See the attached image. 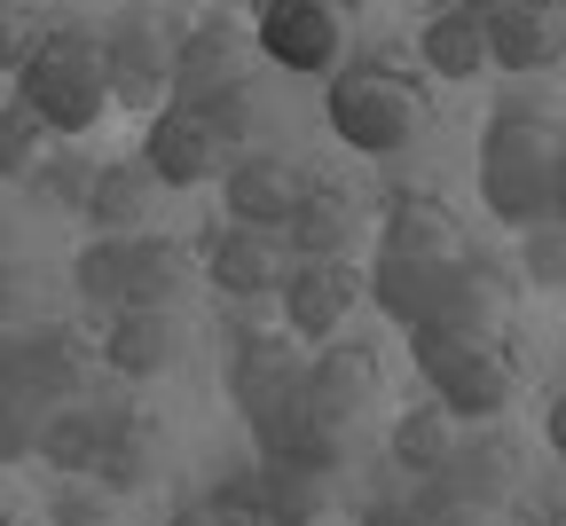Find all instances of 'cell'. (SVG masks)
Listing matches in <instances>:
<instances>
[{
  "label": "cell",
  "mask_w": 566,
  "mask_h": 526,
  "mask_svg": "<svg viewBox=\"0 0 566 526\" xmlns=\"http://www.w3.org/2000/svg\"><path fill=\"white\" fill-rule=\"evenodd\" d=\"M323 118L346 149H363V158H401L409 141L433 134V80H424V63H409L401 48L346 55L323 80Z\"/></svg>",
  "instance_id": "obj_1"
},
{
  "label": "cell",
  "mask_w": 566,
  "mask_h": 526,
  "mask_svg": "<svg viewBox=\"0 0 566 526\" xmlns=\"http://www.w3.org/2000/svg\"><path fill=\"white\" fill-rule=\"evenodd\" d=\"M558 126L535 111V103H495L488 126H480V204L504 220V229H535L551 220V173H558Z\"/></svg>",
  "instance_id": "obj_2"
},
{
  "label": "cell",
  "mask_w": 566,
  "mask_h": 526,
  "mask_svg": "<svg viewBox=\"0 0 566 526\" xmlns=\"http://www.w3.org/2000/svg\"><path fill=\"white\" fill-rule=\"evenodd\" d=\"M17 103H32L48 118V134H95L118 103H111V71H103V40L80 24H48L32 40V55L17 63Z\"/></svg>",
  "instance_id": "obj_3"
},
{
  "label": "cell",
  "mask_w": 566,
  "mask_h": 526,
  "mask_svg": "<svg viewBox=\"0 0 566 526\" xmlns=\"http://www.w3.org/2000/svg\"><path fill=\"white\" fill-rule=\"evenodd\" d=\"M409 361L417 378L433 386V401L457 417V424H495L512 401H520V361L504 338H457L441 323H409Z\"/></svg>",
  "instance_id": "obj_4"
},
{
  "label": "cell",
  "mask_w": 566,
  "mask_h": 526,
  "mask_svg": "<svg viewBox=\"0 0 566 526\" xmlns=\"http://www.w3.org/2000/svg\"><path fill=\"white\" fill-rule=\"evenodd\" d=\"M346 40H354V24H346L338 0H260L252 9V48L268 63H283L292 80H331L354 55Z\"/></svg>",
  "instance_id": "obj_5"
},
{
  "label": "cell",
  "mask_w": 566,
  "mask_h": 526,
  "mask_svg": "<svg viewBox=\"0 0 566 526\" xmlns=\"http://www.w3.org/2000/svg\"><path fill=\"white\" fill-rule=\"evenodd\" d=\"M512 315H520V267L495 260V252H457L441 267V291H433L424 323H441L457 338H504Z\"/></svg>",
  "instance_id": "obj_6"
},
{
  "label": "cell",
  "mask_w": 566,
  "mask_h": 526,
  "mask_svg": "<svg viewBox=\"0 0 566 526\" xmlns=\"http://www.w3.org/2000/svg\"><path fill=\"white\" fill-rule=\"evenodd\" d=\"M103 71H111V103L134 111V118H150L174 103V32L150 17V9H126L111 17L103 32Z\"/></svg>",
  "instance_id": "obj_7"
},
{
  "label": "cell",
  "mask_w": 566,
  "mask_h": 526,
  "mask_svg": "<svg viewBox=\"0 0 566 526\" xmlns=\"http://www.w3.org/2000/svg\"><path fill=\"white\" fill-rule=\"evenodd\" d=\"M283 267H292V244L283 229H252V220H205L197 236V275L221 291V298H268L283 291Z\"/></svg>",
  "instance_id": "obj_8"
},
{
  "label": "cell",
  "mask_w": 566,
  "mask_h": 526,
  "mask_svg": "<svg viewBox=\"0 0 566 526\" xmlns=\"http://www.w3.org/2000/svg\"><path fill=\"white\" fill-rule=\"evenodd\" d=\"M363 298H370L363 260H292L283 267V330L307 346H331V338H346V315Z\"/></svg>",
  "instance_id": "obj_9"
},
{
  "label": "cell",
  "mask_w": 566,
  "mask_h": 526,
  "mask_svg": "<svg viewBox=\"0 0 566 526\" xmlns=\"http://www.w3.org/2000/svg\"><path fill=\"white\" fill-rule=\"evenodd\" d=\"M378 393H386V354L378 346H363V338L315 346V361H307V409H315V424L354 432L378 409Z\"/></svg>",
  "instance_id": "obj_10"
},
{
  "label": "cell",
  "mask_w": 566,
  "mask_h": 526,
  "mask_svg": "<svg viewBox=\"0 0 566 526\" xmlns=\"http://www.w3.org/2000/svg\"><path fill=\"white\" fill-rule=\"evenodd\" d=\"M142 166H150L166 189H205V181L229 173V149L212 141V126L189 103H166V111H150V126H142Z\"/></svg>",
  "instance_id": "obj_11"
},
{
  "label": "cell",
  "mask_w": 566,
  "mask_h": 526,
  "mask_svg": "<svg viewBox=\"0 0 566 526\" xmlns=\"http://www.w3.org/2000/svg\"><path fill=\"white\" fill-rule=\"evenodd\" d=\"M244 55H252V24H244V17H229V9L197 17V24L174 40V103H197V95H212V87L244 80Z\"/></svg>",
  "instance_id": "obj_12"
},
{
  "label": "cell",
  "mask_w": 566,
  "mask_h": 526,
  "mask_svg": "<svg viewBox=\"0 0 566 526\" xmlns=\"http://www.w3.org/2000/svg\"><path fill=\"white\" fill-rule=\"evenodd\" d=\"M378 252L457 260V252H464V220H457V204L433 197V189H386V204H378Z\"/></svg>",
  "instance_id": "obj_13"
},
{
  "label": "cell",
  "mask_w": 566,
  "mask_h": 526,
  "mask_svg": "<svg viewBox=\"0 0 566 526\" xmlns=\"http://www.w3.org/2000/svg\"><path fill=\"white\" fill-rule=\"evenodd\" d=\"M307 197V173L292 158H268V149H244V158L221 173V212L229 220H252V229H283Z\"/></svg>",
  "instance_id": "obj_14"
},
{
  "label": "cell",
  "mask_w": 566,
  "mask_h": 526,
  "mask_svg": "<svg viewBox=\"0 0 566 526\" xmlns=\"http://www.w3.org/2000/svg\"><path fill=\"white\" fill-rule=\"evenodd\" d=\"M181 354V330H174V307H118L103 315V369L126 386H150L166 378Z\"/></svg>",
  "instance_id": "obj_15"
},
{
  "label": "cell",
  "mask_w": 566,
  "mask_h": 526,
  "mask_svg": "<svg viewBox=\"0 0 566 526\" xmlns=\"http://www.w3.org/2000/svg\"><path fill=\"white\" fill-rule=\"evenodd\" d=\"M158 173L142 166V158H111V166H95V181H87V204H80V220H87V236H142L158 220Z\"/></svg>",
  "instance_id": "obj_16"
},
{
  "label": "cell",
  "mask_w": 566,
  "mask_h": 526,
  "mask_svg": "<svg viewBox=\"0 0 566 526\" xmlns=\"http://www.w3.org/2000/svg\"><path fill=\"white\" fill-rule=\"evenodd\" d=\"M158 464H166V424L150 417V409H111V424H103V456H95V487L103 495H142L158 480Z\"/></svg>",
  "instance_id": "obj_17"
},
{
  "label": "cell",
  "mask_w": 566,
  "mask_h": 526,
  "mask_svg": "<svg viewBox=\"0 0 566 526\" xmlns=\"http://www.w3.org/2000/svg\"><path fill=\"white\" fill-rule=\"evenodd\" d=\"M363 229H370V212L354 204L346 189L307 181L300 212L283 220V244H292V260H354V252H363Z\"/></svg>",
  "instance_id": "obj_18"
},
{
  "label": "cell",
  "mask_w": 566,
  "mask_h": 526,
  "mask_svg": "<svg viewBox=\"0 0 566 526\" xmlns=\"http://www.w3.org/2000/svg\"><path fill=\"white\" fill-rule=\"evenodd\" d=\"M197 283V244L142 229L126 236V307H181Z\"/></svg>",
  "instance_id": "obj_19"
},
{
  "label": "cell",
  "mask_w": 566,
  "mask_h": 526,
  "mask_svg": "<svg viewBox=\"0 0 566 526\" xmlns=\"http://www.w3.org/2000/svg\"><path fill=\"white\" fill-rule=\"evenodd\" d=\"M417 63H424V80H441V87H464V80H480L488 71V17H472V9H433L417 24Z\"/></svg>",
  "instance_id": "obj_20"
},
{
  "label": "cell",
  "mask_w": 566,
  "mask_h": 526,
  "mask_svg": "<svg viewBox=\"0 0 566 526\" xmlns=\"http://www.w3.org/2000/svg\"><path fill=\"white\" fill-rule=\"evenodd\" d=\"M558 9L551 0H527V9H495L488 17V71H512V80H535L543 63H558Z\"/></svg>",
  "instance_id": "obj_21"
},
{
  "label": "cell",
  "mask_w": 566,
  "mask_h": 526,
  "mask_svg": "<svg viewBox=\"0 0 566 526\" xmlns=\"http://www.w3.org/2000/svg\"><path fill=\"white\" fill-rule=\"evenodd\" d=\"M480 511H495V503H512L520 487H527V448L512 440V432H480V440H457V456L441 464Z\"/></svg>",
  "instance_id": "obj_22"
},
{
  "label": "cell",
  "mask_w": 566,
  "mask_h": 526,
  "mask_svg": "<svg viewBox=\"0 0 566 526\" xmlns=\"http://www.w3.org/2000/svg\"><path fill=\"white\" fill-rule=\"evenodd\" d=\"M103 424H111V409H95L87 393H71V401H55L40 417V448H32V456L48 472H63V480H87L95 456H103Z\"/></svg>",
  "instance_id": "obj_23"
},
{
  "label": "cell",
  "mask_w": 566,
  "mask_h": 526,
  "mask_svg": "<svg viewBox=\"0 0 566 526\" xmlns=\"http://www.w3.org/2000/svg\"><path fill=\"white\" fill-rule=\"evenodd\" d=\"M441 267L449 260H409V252H370V267H363V283H370V307L386 315V323H424L433 315V291H441Z\"/></svg>",
  "instance_id": "obj_24"
},
{
  "label": "cell",
  "mask_w": 566,
  "mask_h": 526,
  "mask_svg": "<svg viewBox=\"0 0 566 526\" xmlns=\"http://www.w3.org/2000/svg\"><path fill=\"white\" fill-rule=\"evenodd\" d=\"M292 378H307L292 330H244V338H237V354H229V401H237V417H244L252 401H268L275 386H292Z\"/></svg>",
  "instance_id": "obj_25"
},
{
  "label": "cell",
  "mask_w": 566,
  "mask_h": 526,
  "mask_svg": "<svg viewBox=\"0 0 566 526\" xmlns=\"http://www.w3.org/2000/svg\"><path fill=\"white\" fill-rule=\"evenodd\" d=\"M386 456H394V472H409V480H433V472L457 456V417H449L441 401L401 409V417L386 424Z\"/></svg>",
  "instance_id": "obj_26"
},
{
  "label": "cell",
  "mask_w": 566,
  "mask_h": 526,
  "mask_svg": "<svg viewBox=\"0 0 566 526\" xmlns=\"http://www.w3.org/2000/svg\"><path fill=\"white\" fill-rule=\"evenodd\" d=\"M252 472H260V511H268V526H323V518H331V480H323V472H307V464H292V456H260Z\"/></svg>",
  "instance_id": "obj_27"
},
{
  "label": "cell",
  "mask_w": 566,
  "mask_h": 526,
  "mask_svg": "<svg viewBox=\"0 0 566 526\" xmlns=\"http://www.w3.org/2000/svg\"><path fill=\"white\" fill-rule=\"evenodd\" d=\"M0 393L9 401H24V409H55V401H71L63 393V378H55V354H48V330L32 323V330H17V338H0Z\"/></svg>",
  "instance_id": "obj_28"
},
{
  "label": "cell",
  "mask_w": 566,
  "mask_h": 526,
  "mask_svg": "<svg viewBox=\"0 0 566 526\" xmlns=\"http://www.w3.org/2000/svg\"><path fill=\"white\" fill-rule=\"evenodd\" d=\"M71 291L87 315H118L126 307V236H87L71 252Z\"/></svg>",
  "instance_id": "obj_29"
},
{
  "label": "cell",
  "mask_w": 566,
  "mask_h": 526,
  "mask_svg": "<svg viewBox=\"0 0 566 526\" xmlns=\"http://www.w3.org/2000/svg\"><path fill=\"white\" fill-rule=\"evenodd\" d=\"M189 111L212 126V141H221L229 166H237L244 141H252V126H260V87H252V71H244V80H229V87H212V95H197Z\"/></svg>",
  "instance_id": "obj_30"
},
{
  "label": "cell",
  "mask_w": 566,
  "mask_h": 526,
  "mask_svg": "<svg viewBox=\"0 0 566 526\" xmlns=\"http://www.w3.org/2000/svg\"><path fill=\"white\" fill-rule=\"evenodd\" d=\"M48 158V118L32 103H0V181H32V166Z\"/></svg>",
  "instance_id": "obj_31"
},
{
  "label": "cell",
  "mask_w": 566,
  "mask_h": 526,
  "mask_svg": "<svg viewBox=\"0 0 566 526\" xmlns=\"http://www.w3.org/2000/svg\"><path fill=\"white\" fill-rule=\"evenodd\" d=\"M409 518H417V526H480L488 511H480L449 472H433V480H409Z\"/></svg>",
  "instance_id": "obj_32"
},
{
  "label": "cell",
  "mask_w": 566,
  "mask_h": 526,
  "mask_svg": "<svg viewBox=\"0 0 566 526\" xmlns=\"http://www.w3.org/2000/svg\"><path fill=\"white\" fill-rule=\"evenodd\" d=\"M87 181H95V166L80 158V149H48V158L32 166V197L55 204V212H80L87 204Z\"/></svg>",
  "instance_id": "obj_33"
},
{
  "label": "cell",
  "mask_w": 566,
  "mask_h": 526,
  "mask_svg": "<svg viewBox=\"0 0 566 526\" xmlns=\"http://www.w3.org/2000/svg\"><path fill=\"white\" fill-rule=\"evenodd\" d=\"M520 283L566 291V220H535V229H520Z\"/></svg>",
  "instance_id": "obj_34"
},
{
  "label": "cell",
  "mask_w": 566,
  "mask_h": 526,
  "mask_svg": "<svg viewBox=\"0 0 566 526\" xmlns=\"http://www.w3.org/2000/svg\"><path fill=\"white\" fill-rule=\"evenodd\" d=\"M205 511H212V526H268V511H260V472H221L205 487Z\"/></svg>",
  "instance_id": "obj_35"
},
{
  "label": "cell",
  "mask_w": 566,
  "mask_h": 526,
  "mask_svg": "<svg viewBox=\"0 0 566 526\" xmlns=\"http://www.w3.org/2000/svg\"><path fill=\"white\" fill-rule=\"evenodd\" d=\"M32 315H40V275L17 267V260H0V338L32 330Z\"/></svg>",
  "instance_id": "obj_36"
},
{
  "label": "cell",
  "mask_w": 566,
  "mask_h": 526,
  "mask_svg": "<svg viewBox=\"0 0 566 526\" xmlns=\"http://www.w3.org/2000/svg\"><path fill=\"white\" fill-rule=\"evenodd\" d=\"M32 448H40V409H24V401L0 393V472L32 464Z\"/></svg>",
  "instance_id": "obj_37"
},
{
  "label": "cell",
  "mask_w": 566,
  "mask_h": 526,
  "mask_svg": "<svg viewBox=\"0 0 566 526\" xmlns=\"http://www.w3.org/2000/svg\"><path fill=\"white\" fill-rule=\"evenodd\" d=\"M48 24L32 17V0H0V71L17 80V63L32 55V40H40Z\"/></svg>",
  "instance_id": "obj_38"
},
{
  "label": "cell",
  "mask_w": 566,
  "mask_h": 526,
  "mask_svg": "<svg viewBox=\"0 0 566 526\" xmlns=\"http://www.w3.org/2000/svg\"><path fill=\"white\" fill-rule=\"evenodd\" d=\"M48 526H118V511L103 503V487H95V495H87V487H63L55 511H48Z\"/></svg>",
  "instance_id": "obj_39"
},
{
  "label": "cell",
  "mask_w": 566,
  "mask_h": 526,
  "mask_svg": "<svg viewBox=\"0 0 566 526\" xmlns=\"http://www.w3.org/2000/svg\"><path fill=\"white\" fill-rule=\"evenodd\" d=\"M543 440H551V456L566 464V378H558V393L543 401Z\"/></svg>",
  "instance_id": "obj_40"
},
{
  "label": "cell",
  "mask_w": 566,
  "mask_h": 526,
  "mask_svg": "<svg viewBox=\"0 0 566 526\" xmlns=\"http://www.w3.org/2000/svg\"><path fill=\"white\" fill-rule=\"evenodd\" d=\"M354 526H417V518H409V495H378V503H363Z\"/></svg>",
  "instance_id": "obj_41"
},
{
  "label": "cell",
  "mask_w": 566,
  "mask_h": 526,
  "mask_svg": "<svg viewBox=\"0 0 566 526\" xmlns=\"http://www.w3.org/2000/svg\"><path fill=\"white\" fill-rule=\"evenodd\" d=\"M158 526H212V511H205V495H197V503H174Z\"/></svg>",
  "instance_id": "obj_42"
},
{
  "label": "cell",
  "mask_w": 566,
  "mask_h": 526,
  "mask_svg": "<svg viewBox=\"0 0 566 526\" xmlns=\"http://www.w3.org/2000/svg\"><path fill=\"white\" fill-rule=\"evenodd\" d=\"M527 526H566V487H551L543 511H527Z\"/></svg>",
  "instance_id": "obj_43"
},
{
  "label": "cell",
  "mask_w": 566,
  "mask_h": 526,
  "mask_svg": "<svg viewBox=\"0 0 566 526\" xmlns=\"http://www.w3.org/2000/svg\"><path fill=\"white\" fill-rule=\"evenodd\" d=\"M551 220H566V149H558V173H551Z\"/></svg>",
  "instance_id": "obj_44"
},
{
  "label": "cell",
  "mask_w": 566,
  "mask_h": 526,
  "mask_svg": "<svg viewBox=\"0 0 566 526\" xmlns=\"http://www.w3.org/2000/svg\"><path fill=\"white\" fill-rule=\"evenodd\" d=\"M457 9H472V17H495V9H527V0H457Z\"/></svg>",
  "instance_id": "obj_45"
},
{
  "label": "cell",
  "mask_w": 566,
  "mask_h": 526,
  "mask_svg": "<svg viewBox=\"0 0 566 526\" xmlns=\"http://www.w3.org/2000/svg\"><path fill=\"white\" fill-rule=\"evenodd\" d=\"M409 9H417V17H433V9H449V0H409Z\"/></svg>",
  "instance_id": "obj_46"
},
{
  "label": "cell",
  "mask_w": 566,
  "mask_h": 526,
  "mask_svg": "<svg viewBox=\"0 0 566 526\" xmlns=\"http://www.w3.org/2000/svg\"><path fill=\"white\" fill-rule=\"evenodd\" d=\"M551 9H558V17H566V0H551Z\"/></svg>",
  "instance_id": "obj_47"
},
{
  "label": "cell",
  "mask_w": 566,
  "mask_h": 526,
  "mask_svg": "<svg viewBox=\"0 0 566 526\" xmlns=\"http://www.w3.org/2000/svg\"><path fill=\"white\" fill-rule=\"evenodd\" d=\"M0 526H17V518H0Z\"/></svg>",
  "instance_id": "obj_48"
},
{
  "label": "cell",
  "mask_w": 566,
  "mask_h": 526,
  "mask_svg": "<svg viewBox=\"0 0 566 526\" xmlns=\"http://www.w3.org/2000/svg\"><path fill=\"white\" fill-rule=\"evenodd\" d=\"M558 71H566V55H558Z\"/></svg>",
  "instance_id": "obj_49"
}]
</instances>
